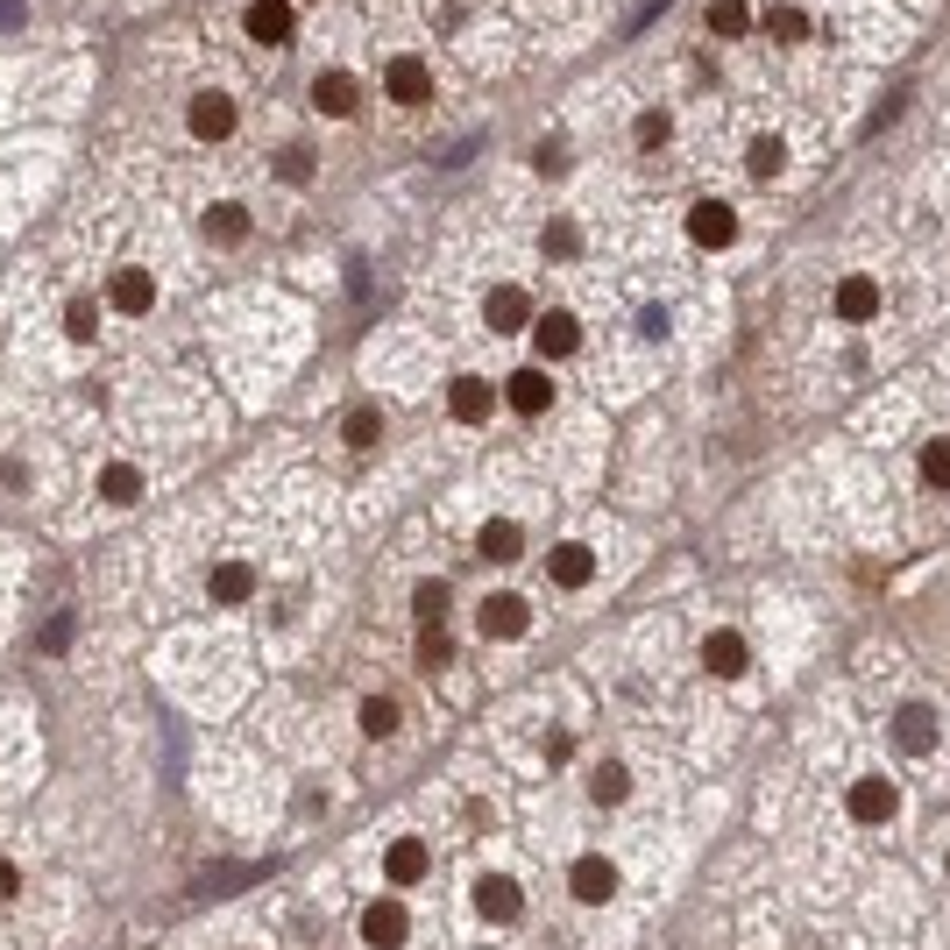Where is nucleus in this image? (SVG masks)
<instances>
[{
    "instance_id": "obj_30",
    "label": "nucleus",
    "mask_w": 950,
    "mask_h": 950,
    "mask_svg": "<svg viewBox=\"0 0 950 950\" xmlns=\"http://www.w3.org/2000/svg\"><path fill=\"white\" fill-rule=\"evenodd\" d=\"M412 610H419V625H440V617H448V581H419Z\"/></svg>"
},
{
    "instance_id": "obj_23",
    "label": "nucleus",
    "mask_w": 950,
    "mask_h": 950,
    "mask_svg": "<svg viewBox=\"0 0 950 950\" xmlns=\"http://www.w3.org/2000/svg\"><path fill=\"white\" fill-rule=\"evenodd\" d=\"M248 589H256V575H248L242 560H221V568H213V596H221V604H242Z\"/></svg>"
},
{
    "instance_id": "obj_1",
    "label": "nucleus",
    "mask_w": 950,
    "mask_h": 950,
    "mask_svg": "<svg viewBox=\"0 0 950 950\" xmlns=\"http://www.w3.org/2000/svg\"><path fill=\"white\" fill-rule=\"evenodd\" d=\"M518 908H526V887H518L511 872H482L476 880V915L482 922H518Z\"/></svg>"
},
{
    "instance_id": "obj_34",
    "label": "nucleus",
    "mask_w": 950,
    "mask_h": 950,
    "mask_svg": "<svg viewBox=\"0 0 950 950\" xmlns=\"http://www.w3.org/2000/svg\"><path fill=\"white\" fill-rule=\"evenodd\" d=\"M922 476L937 482V490H950V440H929L922 448Z\"/></svg>"
},
{
    "instance_id": "obj_26",
    "label": "nucleus",
    "mask_w": 950,
    "mask_h": 950,
    "mask_svg": "<svg viewBox=\"0 0 950 950\" xmlns=\"http://www.w3.org/2000/svg\"><path fill=\"white\" fill-rule=\"evenodd\" d=\"M709 29L716 36H745L752 29V8H745V0H709Z\"/></svg>"
},
{
    "instance_id": "obj_13",
    "label": "nucleus",
    "mask_w": 950,
    "mask_h": 950,
    "mask_svg": "<svg viewBox=\"0 0 950 950\" xmlns=\"http://www.w3.org/2000/svg\"><path fill=\"white\" fill-rule=\"evenodd\" d=\"M482 313H490V326H497V334H518V326H532V298H526L518 284H497Z\"/></svg>"
},
{
    "instance_id": "obj_15",
    "label": "nucleus",
    "mask_w": 950,
    "mask_h": 950,
    "mask_svg": "<svg viewBox=\"0 0 950 950\" xmlns=\"http://www.w3.org/2000/svg\"><path fill=\"white\" fill-rule=\"evenodd\" d=\"M404 929H412V922H404V908H398V901H376L370 915H362V937H370L376 950H398V943H404Z\"/></svg>"
},
{
    "instance_id": "obj_2",
    "label": "nucleus",
    "mask_w": 950,
    "mask_h": 950,
    "mask_svg": "<svg viewBox=\"0 0 950 950\" xmlns=\"http://www.w3.org/2000/svg\"><path fill=\"white\" fill-rule=\"evenodd\" d=\"M532 347H539V362H568L581 347V320L575 313H539L532 320Z\"/></svg>"
},
{
    "instance_id": "obj_22",
    "label": "nucleus",
    "mask_w": 950,
    "mask_h": 950,
    "mask_svg": "<svg viewBox=\"0 0 950 950\" xmlns=\"http://www.w3.org/2000/svg\"><path fill=\"white\" fill-rule=\"evenodd\" d=\"M206 235H213V242H242V235H248V206H242V199H221V206L206 213Z\"/></svg>"
},
{
    "instance_id": "obj_27",
    "label": "nucleus",
    "mask_w": 950,
    "mask_h": 950,
    "mask_svg": "<svg viewBox=\"0 0 950 950\" xmlns=\"http://www.w3.org/2000/svg\"><path fill=\"white\" fill-rule=\"evenodd\" d=\"M752 178H781V164H787V149H781V135H760V143H752Z\"/></svg>"
},
{
    "instance_id": "obj_9",
    "label": "nucleus",
    "mask_w": 950,
    "mask_h": 950,
    "mask_svg": "<svg viewBox=\"0 0 950 950\" xmlns=\"http://www.w3.org/2000/svg\"><path fill=\"white\" fill-rule=\"evenodd\" d=\"M568 894L589 901V908L610 901V894H617V865H610V859H575V865H568Z\"/></svg>"
},
{
    "instance_id": "obj_17",
    "label": "nucleus",
    "mask_w": 950,
    "mask_h": 950,
    "mask_svg": "<svg viewBox=\"0 0 950 950\" xmlns=\"http://www.w3.org/2000/svg\"><path fill=\"white\" fill-rule=\"evenodd\" d=\"M248 36H256V43H284L291 36V0H256V8H248Z\"/></svg>"
},
{
    "instance_id": "obj_3",
    "label": "nucleus",
    "mask_w": 950,
    "mask_h": 950,
    "mask_svg": "<svg viewBox=\"0 0 950 950\" xmlns=\"http://www.w3.org/2000/svg\"><path fill=\"white\" fill-rule=\"evenodd\" d=\"M731 235H738V213H731L724 199L688 206V242H695V248H731Z\"/></svg>"
},
{
    "instance_id": "obj_16",
    "label": "nucleus",
    "mask_w": 950,
    "mask_h": 950,
    "mask_svg": "<svg viewBox=\"0 0 950 950\" xmlns=\"http://www.w3.org/2000/svg\"><path fill=\"white\" fill-rule=\"evenodd\" d=\"M703 667H709V674H724V682H738V674H745V638H738V631H709Z\"/></svg>"
},
{
    "instance_id": "obj_7",
    "label": "nucleus",
    "mask_w": 950,
    "mask_h": 950,
    "mask_svg": "<svg viewBox=\"0 0 950 950\" xmlns=\"http://www.w3.org/2000/svg\"><path fill=\"white\" fill-rule=\"evenodd\" d=\"M482 631H490V638H526L532 631V604H526V596H511V589L490 596V604H482Z\"/></svg>"
},
{
    "instance_id": "obj_20",
    "label": "nucleus",
    "mask_w": 950,
    "mask_h": 950,
    "mask_svg": "<svg viewBox=\"0 0 950 950\" xmlns=\"http://www.w3.org/2000/svg\"><path fill=\"white\" fill-rule=\"evenodd\" d=\"M355 100H362V92H355V79H347V71H326V79L313 86V107L334 114V121H341V114H355Z\"/></svg>"
},
{
    "instance_id": "obj_18",
    "label": "nucleus",
    "mask_w": 950,
    "mask_h": 950,
    "mask_svg": "<svg viewBox=\"0 0 950 950\" xmlns=\"http://www.w3.org/2000/svg\"><path fill=\"white\" fill-rule=\"evenodd\" d=\"M838 313H844L851 326L872 320V313H880V284H872V277H844V284H838Z\"/></svg>"
},
{
    "instance_id": "obj_14",
    "label": "nucleus",
    "mask_w": 950,
    "mask_h": 950,
    "mask_svg": "<svg viewBox=\"0 0 950 950\" xmlns=\"http://www.w3.org/2000/svg\"><path fill=\"white\" fill-rule=\"evenodd\" d=\"M425 865H433V859H425V844H419V838H398L391 851H383V872H391V887H419V880H425Z\"/></svg>"
},
{
    "instance_id": "obj_40",
    "label": "nucleus",
    "mask_w": 950,
    "mask_h": 950,
    "mask_svg": "<svg viewBox=\"0 0 950 950\" xmlns=\"http://www.w3.org/2000/svg\"><path fill=\"white\" fill-rule=\"evenodd\" d=\"M943 865H950V859H943Z\"/></svg>"
},
{
    "instance_id": "obj_5",
    "label": "nucleus",
    "mask_w": 950,
    "mask_h": 950,
    "mask_svg": "<svg viewBox=\"0 0 950 950\" xmlns=\"http://www.w3.org/2000/svg\"><path fill=\"white\" fill-rule=\"evenodd\" d=\"M894 809H901V787L894 781H880V773L851 781V816H859V823H894Z\"/></svg>"
},
{
    "instance_id": "obj_29",
    "label": "nucleus",
    "mask_w": 950,
    "mask_h": 950,
    "mask_svg": "<svg viewBox=\"0 0 950 950\" xmlns=\"http://www.w3.org/2000/svg\"><path fill=\"white\" fill-rule=\"evenodd\" d=\"M589 794H596V802H625V794H631V773H625V766H617V760H610V766H596V781H589Z\"/></svg>"
},
{
    "instance_id": "obj_19",
    "label": "nucleus",
    "mask_w": 950,
    "mask_h": 950,
    "mask_svg": "<svg viewBox=\"0 0 950 950\" xmlns=\"http://www.w3.org/2000/svg\"><path fill=\"white\" fill-rule=\"evenodd\" d=\"M383 86H391V100H398V107H412V100H425V92H433V79H425V65H419V57H398V65H391V79H383Z\"/></svg>"
},
{
    "instance_id": "obj_4",
    "label": "nucleus",
    "mask_w": 950,
    "mask_h": 950,
    "mask_svg": "<svg viewBox=\"0 0 950 950\" xmlns=\"http://www.w3.org/2000/svg\"><path fill=\"white\" fill-rule=\"evenodd\" d=\"M894 745L908 760H929V745H937V709L929 703H901L894 709Z\"/></svg>"
},
{
    "instance_id": "obj_31",
    "label": "nucleus",
    "mask_w": 950,
    "mask_h": 950,
    "mask_svg": "<svg viewBox=\"0 0 950 950\" xmlns=\"http://www.w3.org/2000/svg\"><path fill=\"white\" fill-rule=\"evenodd\" d=\"M419 660H425V667H448V660H454V638L440 631V625H425V631H419Z\"/></svg>"
},
{
    "instance_id": "obj_24",
    "label": "nucleus",
    "mask_w": 950,
    "mask_h": 950,
    "mask_svg": "<svg viewBox=\"0 0 950 950\" xmlns=\"http://www.w3.org/2000/svg\"><path fill=\"white\" fill-rule=\"evenodd\" d=\"M320 170V157H313V143H284L277 149V178H291V185H305Z\"/></svg>"
},
{
    "instance_id": "obj_32",
    "label": "nucleus",
    "mask_w": 950,
    "mask_h": 950,
    "mask_svg": "<svg viewBox=\"0 0 950 950\" xmlns=\"http://www.w3.org/2000/svg\"><path fill=\"white\" fill-rule=\"evenodd\" d=\"M766 29L781 36V43H802V36H809V14H802V8H773V14H766Z\"/></svg>"
},
{
    "instance_id": "obj_33",
    "label": "nucleus",
    "mask_w": 950,
    "mask_h": 950,
    "mask_svg": "<svg viewBox=\"0 0 950 950\" xmlns=\"http://www.w3.org/2000/svg\"><path fill=\"white\" fill-rule=\"evenodd\" d=\"M376 433H383V425H376V412H370V404H362V412H347V425H341V440H347V448H370Z\"/></svg>"
},
{
    "instance_id": "obj_36",
    "label": "nucleus",
    "mask_w": 950,
    "mask_h": 950,
    "mask_svg": "<svg viewBox=\"0 0 950 950\" xmlns=\"http://www.w3.org/2000/svg\"><path fill=\"white\" fill-rule=\"evenodd\" d=\"M638 143H646V149H660V143H667V114H660V107L638 114Z\"/></svg>"
},
{
    "instance_id": "obj_35",
    "label": "nucleus",
    "mask_w": 950,
    "mask_h": 950,
    "mask_svg": "<svg viewBox=\"0 0 950 950\" xmlns=\"http://www.w3.org/2000/svg\"><path fill=\"white\" fill-rule=\"evenodd\" d=\"M547 256H554V263H568V256H575V227H568V221H554V227H547Z\"/></svg>"
},
{
    "instance_id": "obj_38",
    "label": "nucleus",
    "mask_w": 950,
    "mask_h": 950,
    "mask_svg": "<svg viewBox=\"0 0 950 950\" xmlns=\"http://www.w3.org/2000/svg\"><path fill=\"white\" fill-rule=\"evenodd\" d=\"M65 326H71V341H92V326H100V313H92V305H71V313H65Z\"/></svg>"
},
{
    "instance_id": "obj_21",
    "label": "nucleus",
    "mask_w": 950,
    "mask_h": 950,
    "mask_svg": "<svg viewBox=\"0 0 950 950\" xmlns=\"http://www.w3.org/2000/svg\"><path fill=\"white\" fill-rule=\"evenodd\" d=\"M518 554H526V532H518L511 518H490V526H482V560L503 568V560H518Z\"/></svg>"
},
{
    "instance_id": "obj_8",
    "label": "nucleus",
    "mask_w": 950,
    "mask_h": 950,
    "mask_svg": "<svg viewBox=\"0 0 950 950\" xmlns=\"http://www.w3.org/2000/svg\"><path fill=\"white\" fill-rule=\"evenodd\" d=\"M547 575H554V589H589V575H596V554L581 547V539H560V547L547 554Z\"/></svg>"
},
{
    "instance_id": "obj_25",
    "label": "nucleus",
    "mask_w": 950,
    "mask_h": 950,
    "mask_svg": "<svg viewBox=\"0 0 950 950\" xmlns=\"http://www.w3.org/2000/svg\"><path fill=\"white\" fill-rule=\"evenodd\" d=\"M100 497H107V503H135V497H143V476H135L128 461H114V469L100 476Z\"/></svg>"
},
{
    "instance_id": "obj_28",
    "label": "nucleus",
    "mask_w": 950,
    "mask_h": 950,
    "mask_svg": "<svg viewBox=\"0 0 950 950\" xmlns=\"http://www.w3.org/2000/svg\"><path fill=\"white\" fill-rule=\"evenodd\" d=\"M362 731H370V738H391L398 731V703L391 695H370V703H362Z\"/></svg>"
},
{
    "instance_id": "obj_39",
    "label": "nucleus",
    "mask_w": 950,
    "mask_h": 950,
    "mask_svg": "<svg viewBox=\"0 0 950 950\" xmlns=\"http://www.w3.org/2000/svg\"><path fill=\"white\" fill-rule=\"evenodd\" d=\"M22 894V872H14V859H0V901Z\"/></svg>"
},
{
    "instance_id": "obj_6",
    "label": "nucleus",
    "mask_w": 950,
    "mask_h": 950,
    "mask_svg": "<svg viewBox=\"0 0 950 950\" xmlns=\"http://www.w3.org/2000/svg\"><path fill=\"white\" fill-rule=\"evenodd\" d=\"M185 121H192L199 143H221V135H235V100H227V92H192Z\"/></svg>"
},
{
    "instance_id": "obj_11",
    "label": "nucleus",
    "mask_w": 950,
    "mask_h": 950,
    "mask_svg": "<svg viewBox=\"0 0 950 950\" xmlns=\"http://www.w3.org/2000/svg\"><path fill=\"white\" fill-rule=\"evenodd\" d=\"M503 398H511L518 419H532V412H547V404H554V376L547 370H518L511 383H503Z\"/></svg>"
},
{
    "instance_id": "obj_37",
    "label": "nucleus",
    "mask_w": 950,
    "mask_h": 950,
    "mask_svg": "<svg viewBox=\"0 0 950 950\" xmlns=\"http://www.w3.org/2000/svg\"><path fill=\"white\" fill-rule=\"evenodd\" d=\"M36 646H43V653H65V646H71V617H50V625H43V638H36Z\"/></svg>"
},
{
    "instance_id": "obj_10",
    "label": "nucleus",
    "mask_w": 950,
    "mask_h": 950,
    "mask_svg": "<svg viewBox=\"0 0 950 950\" xmlns=\"http://www.w3.org/2000/svg\"><path fill=\"white\" fill-rule=\"evenodd\" d=\"M107 298H114V313H149V305H157V277H149V270H114Z\"/></svg>"
},
{
    "instance_id": "obj_12",
    "label": "nucleus",
    "mask_w": 950,
    "mask_h": 950,
    "mask_svg": "<svg viewBox=\"0 0 950 950\" xmlns=\"http://www.w3.org/2000/svg\"><path fill=\"white\" fill-rule=\"evenodd\" d=\"M490 404H497V398H490V383H482V376H454V383H448V412H454L461 425H482V419H490Z\"/></svg>"
}]
</instances>
